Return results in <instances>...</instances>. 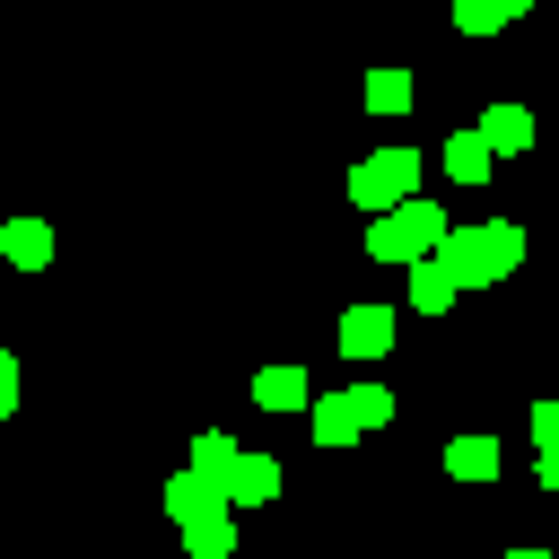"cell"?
I'll list each match as a JSON object with an SVG mask.
<instances>
[{"instance_id": "16", "label": "cell", "mask_w": 559, "mask_h": 559, "mask_svg": "<svg viewBox=\"0 0 559 559\" xmlns=\"http://www.w3.org/2000/svg\"><path fill=\"white\" fill-rule=\"evenodd\" d=\"M411 105V70H376L367 79V114H402Z\"/></svg>"}, {"instance_id": "15", "label": "cell", "mask_w": 559, "mask_h": 559, "mask_svg": "<svg viewBox=\"0 0 559 559\" xmlns=\"http://www.w3.org/2000/svg\"><path fill=\"white\" fill-rule=\"evenodd\" d=\"M341 411H349V428L367 437V428H384V419H393V393H384V384H349V393H341Z\"/></svg>"}, {"instance_id": "22", "label": "cell", "mask_w": 559, "mask_h": 559, "mask_svg": "<svg viewBox=\"0 0 559 559\" xmlns=\"http://www.w3.org/2000/svg\"><path fill=\"white\" fill-rule=\"evenodd\" d=\"M515 9H533V0H507V17H515Z\"/></svg>"}, {"instance_id": "19", "label": "cell", "mask_w": 559, "mask_h": 559, "mask_svg": "<svg viewBox=\"0 0 559 559\" xmlns=\"http://www.w3.org/2000/svg\"><path fill=\"white\" fill-rule=\"evenodd\" d=\"M533 445L559 454V402H533Z\"/></svg>"}, {"instance_id": "14", "label": "cell", "mask_w": 559, "mask_h": 559, "mask_svg": "<svg viewBox=\"0 0 559 559\" xmlns=\"http://www.w3.org/2000/svg\"><path fill=\"white\" fill-rule=\"evenodd\" d=\"M201 507H227V498H218L201 472H175V480H166V515H175V524H192Z\"/></svg>"}, {"instance_id": "9", "label": "cell", "mask_w": 559, "mask_h": 559, "mask_svg": "<svg viewBox=\"0 0 559 559\" xmlns=\"http://www.w3.org/2000/svg\"><path fill=\"white\" fill-rule=\"evenodd\" d=\"M402 271H411V306H419V314H445V306L463 297V288L445 280V262H437V253H419V262H402Z\"/></svg>"}, {"instance_id": "18", "label": "cell", "mask_w": 559, "mask_h": 559, "mask_svg": "<svg viewBox=\"0 0 559 559\" xmlns=\"http://www.w3.org/2000/svg\"><path fill=\"white\" fill-rule=\"evenodd\" d=\"M306 411H314V445H349V437H358L349 411H341V393H332V402H306Z\"/></svg>"}, {"instance_id": "6", "label": "cell", "mask_w": 559, "mask_h": 559, "mask_svg": "<svg viewBox=\"0 0 559 559\" xmlns=\"http://www.w3.org/2000/svg\"><path fill=\"white\" fill-rule=\"evenodd\" d=\"M472 131H480L489 157H524V148H533V114H524V105H489Z\"/></svg>"}, {"instance_id": "3", "label": "cell", "mask_w": 559, "mask_h": 559, "mask_svg": "<svg viewBox=\"0 0 559 559\" xmlns=\"http://www.w3.org/2000/svg\"><path fill=\"white\" fill-rule=\"evenodd\" d=\"M419 192V148H376L358 175H349V201L358 210H393V201H411Z\"/></svg>"}, {"instance_id": "10", "label": "cell", "mask_w": 559, "mask_h": 559, "mask_svg": "<svg viewBox=\"0 0 559 559\" xmlns=\"http://www.w3.org/2000/svg\"><path fill=\"white\" fill-rule=\"evenodd\" d=\"M253 402H262V411H306V402H314V393H306V367H262V376H253Z\"/></svg>"}, {"instance_id": "2", "label": "cell", "mask_w": 559, "mask_h": 559, "mask_svg": "<svg viewBox=\"0 0 559 559\" xmlns=\"http://www.w3.org/2000/svg\"><path fill=\"white\" fill-rule=\"evenodd\" d=\"M445 227H454V218H445L428 192H411V201H393V210L367 218V253H376V262H419V253H437Z\"/></svg>"}, {"instance_id": "12", "label": "cell", "mask_w": 559, "mask_h": 559, "mask_svg": "<svg viewBox=\"0 0 559 559\" xmlns=\"http://www.w3.org/2000/svg\"><path fill=\"white\" fill-rule=\"evenodd\" d=\"M489 166H498V157L480 148V131H454V140H445V175H454V183H489Z\"/></svg>"}, {"instance_id": "11", "label": "cell", "mask_w": 559, "mask_h": 559, "mask_svg": "<svg viewBox=\"0 0 559 559\" xmlns=\"http://www.w3.org/2000/svg\"><path fill=\"white\" fill-rule=\"evenodd\" d=\"M498 463H507L498 437H454V445H445V472H454V480H498Z\"/></svg>"}, {"instance_id": "8", "label": "cell", "mask_w": 559, "mask_h": 559, "mask_svg": "<svg viewBox=\"0 0 559 559\" xmlns=\"http://www.w3.org/2000/svg\"><path fill=\"white\" fill-rule=\"evenodd\" d=\"M0 253H9L17 271H44V262H52V227H44V218H9V227H0Z\"/></svg>"}, {"instance_id": "13", "label": "cell", "mask_w": 559, "mask_h": 559, "mask_svg": "<svg viewBox=\"0 0 559 559\" xmlns=\"http://www.w3.org/2000/svg\"><path fill=\"white\" fill-rule=\"evenodd\" d=\"M236 454H245V445H236V437H227V428H201V437H192V463H183V472H201V480H210V489H218V472H227V463H236Z\"/></svg>"}, {"instance_id": "21", "label": "cell", "mask_w": 559, "mask_h": 559, "mask_svg": "<svg viewBox=\"0 0 559 559\" xmlns=\"http://www.w3.org/2000/svg\"><path fill=\"white\" fill-rule=\"evenodd\" d=\"M507 559H550V550H507Z\"/></svg>"}, {"instance_id": "4", "label": "cell", "mask_w": 559, "mask_h": 559, "mask_svg": "<svg viewBox=\"0 0 559 559\" xmlns=\"http://www.w3.org/2000/svg\"><path fill=\"white\" fill-rule=\"evenodd\" d=\"M218 498H227V507H271V498H280V454H236V463L218 472Z\"/></svg>"}, {"instance_id": "17", "label": "cell", "mask_w": 559, "mask_h": 559, "mask_svg": "<svg viewBox=\"0 0 559 559\" xmlns=\"http://www.w3.org/2000/svg\"><path fill=\"white\" fill-rule=\"evenodd\" d=\"M507 26V0H454V35H498Z\"/></svg>"}, {"instance_id": "5", "label": "cell", "mask_w": 559, "mask_h": 559, "mask_svg": "<svg viewBox=\"0 0 559 559\" xmlns=\"http://www.w3.org/2000/svg\"><path fill=\"white\" fill-rule=\"evenodd\" d=\"M393 349V306H349L341 314V358H384Z\"/></svg>"}, {"instance_id": "7", "label": "cell", "mask_w": 559, "mask_h": 559, "mask_svg": "<svg viewBox=\"0 0 559 559\" xmlns=\"http://www.w3.org/2000/svg\"><path fill=\"white\" fill-rule=\"evenodd\" d=\"M183 550H192V559H227V550H236V507H201V515L183 524Z\"/></svg>"}, {"instance_id": "20", "label": "cell", "mask_w": 559, "mask_h": 559, "mask_svg": "<svg viewBox=\"0 0 559 559\" xmlns=\"http://www.w3.org/2000/svg\"><path fill=\"white\" fill-rule=\"evenodd\" d=\"M17 411V349H0V419Z\"/></svg>"}, {"instance_id": "1", "label": "cell", "mask_w": 559, "mask_h": 559, "mask_svg": "<svg viewBox=\"0 0 559 559\" xmlns=\"http://www.w3.org/2000/svg\"><path fill=\"white\" fill-rule=\"evenodd\" d=\"M437 262H445V280H454V288H489V280H507V271L524 262V227H515V218L445 227V236H437Z\"/></svg>"}]
</instances>
